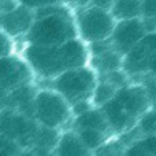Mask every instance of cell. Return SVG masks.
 Here are the masks:
<instances>
[{"instance_id":"5bb4252c","label":"cell","mask_w":156,"mask_h":156,"mask_svg":"<svg viewBox=\"0 0 156 156\" xmlns=\"http://www.w3.org/2000/svg\"><path fill=\"white\" fill-rule=\"evenodd\" d=\"M110 12L115 22L141 19V2L122 0V2L111 3Z\"/></svg>"},{"instance_id":"30bf717a","label":"cell","mask_w":156,"mask_h":156,"mask_svg":"<svg viewBox=\"0 0 156 156\" xmlns=\"http://www.w3.org/2000/svg\"><path fill=\"white\" fill-rule=\"evenodd\" d=\"M2 130L12 138H34L38 129L22 116L5 115L2 119Z\"/></svg>"},{"instance_id":"44dd1931","label":"cell","mask_w":156,"mask_h":156,"mask_svg":"<svg viewBox=\"0 0 156 156\" xmlns=\"http://www.w3.org/2000/svg\"><path fill=\"white\" fill-rule=\"evenodd\" d=\"M8 51V41L4 36H0V56L5 55Z\"/></svg>"},{"instance_id":"277c9868","label":"cell","mask_w":156,"mask_h":156,"mask_svg":"<svg viewBox=\"0 0 156 156\" xmlns=\"http://www.w3.org/2000/svg\"><path fill=\"white\" fill-rule=\"evenodd\" d=\"M97 73L90 66L73 69L51 80L52 90L63 97L70 107L81 101H90L97 85Z\"/></svg>"},{"instance_id":"8992f818","label":"cell","mask_w":156,"mask_h":156,"mask_svg":"<svg viewBox=\"0 0 156 156\" xmlns=\"http://www.w3.org/2000/svg\"><path fill=\"white\" fill-rule=\"evenodd\" d=\"M147 36L143 19L116 22L110 37L111 47L121 56H126L141 40Z\"/></svg>"},{"instance_id":"ac0fdd59","label":"cell","mask_w":156,"mask_h":156,"mask_svg":"<svg viewBox=\"0 0 156 156\" xmlns=\"http://www.w3.org/2000/svg\"><path fill=\"white\" fill-rule=\"evenodd\" d=\"M93 156H125V148L121 141H107L94 151Z\"/></svg>"},{"instance_id":"7c38bea8","label":"cell","mask_w":156,"mask_h":156,"mask_svg":"<svg viewBox=\"0 0 156 156\" xmlns=\"http://www.w3.org/2000/svg\"><path fill=\"white\" fill-rule=\"evenodd\" d=\"M74 130L73 132H78V130H99V132L110 133V127L105 121L103 112L100 108H90L89 111L81 114L74 118L73 121Z\"/></svg>"},{"instance_id":"52a82bcc","label":"cell","mask_w":156,"mask_h":156,"mask_svg":"<svg viewBox=\"0 0 156 156\" xmlns=\"http://www.w3.org/2000/svg\"><path fill=\"white\" fill-rule=\"evenodd\" d=\"M114 100L134 122L140 119V116L147 112L148 107L151 105V101L143 85L125 86L122 89H118Z\"/></svg>"},{"instance_id":"ffe728a7","label":"cell","mask_w":156,"mask_h":156,"mask_svg":"<svg viewBox=\"0 0 156 156\" xmlns=\"http://www.w3.org/2000/svg\"><path fill=\"white\" fill-rule=\"evenodd\" d=\"M141 16H144L145 19L156 18V0L141 3Z\"/></svg>"},{"instance_id":"9c48e42d","label":"cell","mask_w":156,"mask_h":156,"mask_svg":"<svg viewBox=\"0 0 156 156\" xmlns=\"http://www.w3.org/2000/svg\"><path fill=\"white\" fill-rule=\"evenodd\" d=\"M33 12L29 7H19L14 8L12 11L7 12L3 16V26L11 34H19V33L29 32L33 23Z\"/></svg>"},{"instance_id":"603a6c76","label":"cell","mask_w":156,"mask_h":156,"mask_svg":"<svg viewBox=\"0 0 156 156\" xmlns=\"http://www.w3.org/2000/svg\"><path fill=\"white\" fill-rule=\"evenodd\" d=\"M0 156H7V154L5 152H0Z\"/></svg>"},{"instance_id":"d4e9b609","label":"cell","mask_w":156,"mask_h":156,"mask_svg":"<svg viewBox=\"0 0 156 156\" xmlns=\"http://www.w3.org/2000/svg\"><path fill=\"white\" fill-rule=\"evenodd\" d=\"M49 156H52V155H49Z\"/></svg>"},{"instance_id":"5b68a950","label":"cell","mask_w":156,"mask_h":156,"mask_svg":"<svg viewBox=\"0 0 156 156\" xmlns=\"http://www.w3.org/2000/svg\"><path fill=\"white\" fill-rule=\"evenodd\" d=\"M36 119L45 129L58 130L69 123L73 114L71 107L65 99L52 89H44L36 94L33 100Z\"/></svg>"},{"instance_id":"9a60e30c","label":"cell","mask_w":156,"mask_h":156,"mask_svg":"<svg viewBox=\"0 0 156 156\" xmlns=\"http://www.w3.org/2000/svg\"><path fill=\"white\" fill-rule=\"evenodd\" d=\"M74 133L77 134L81 144L90 152L99 149L108 141V133L99 132V130H78Z\"/></svg>"},{"instance_id":"4fadbf2b","label":"cell","mask_w":156,"mask_h":156,"mask_svg":"<svg viewBox=\"0 0 156 156\" xmlns=\"http://www.w3.org/2000/svg\"><path fill=\"white\" fill-rule=\"evenodd\" d=\"M122 63H123V56L115 52L112 48L108 49V51L103 52L101 55H97V56L89 58V63L92 69L96 71H101V73L107 74L111 71H116L121 69Z\"/></svg>"},{"instance_id":"cb8c5ba5","label":"cell","mask_w":156,"mask_h":156,"mask_svg":"<svg viewBox=\"0 0 156 156\" xmlns=\"http://www.w3.org/2000/svg\"><path fill=\"white\" fill-rule=\"evenodd\" d=\"M22 156H36V155H30V154H29V155H22Z\"/></svg>"},{"instance_id":"7a4b0ae2","label":"cell","mask_w":156,"mask_h":156,"mask_svg":"<svg viewBox=\"0 0 156 156\" xmlns=\"http://www.w3.org/2000/svg\"><path fill=\"white\" fill-rule=\"evenodd\" d=\"M77 37L73 11L63 4L44 3L36 10V18L29 29L30 45L56 47Z\"/></svg>"},{"instance_id":"7402d4cb","label":"cell","mask_w":156,"mask_h":156,"mask_svg":"<svg viewBox=\"0 0 156 156\" xmlns=\"http://www.w3.org/2000/svg\"><path fill=\"white\" fill-rule=\"evenodd\" d=\"M151 110L154 111V112H156V100H155V101L151 104Z\"/></svg>"},{"instance_id":"e0dca14e","label":"cell","mask_w":156,"mask_h":156,"mask_svg":"<svg viewBox=\"0 0 156 156\" xmlns=\"http://www.w3.org/2000/svg\"><path fill=\"white\" fill-rule=\"evenodd\" d=\"M137 129L144 136L156 134V112H154L152 110L144 112L138 119Z\"/></svg>"},{"instance_id":"ba28073f","label":"cell","mask_w":156,"mask_h":156,"mask_svg":"<svg viewBox=\"0 0 156 156\" xmlns=\"http://www.w3.org/2000/svg\"><path fill=\"white\" fill-rule=\"evenodd\" d=\"M29 76V70L25 65L19 63L12 58L0 59V86L12 88L18 85Z\"/></svg>"},{"instance_id":"8fae6325","label":"cell","mask_w":156,"mask_h":156,"mask_svg":"<svg viewBox=\"0 0 156 156\" xmlns=\"http://www.w3.org/2000/svg\"><path fill=\"white\" fill-rule=\"evenodd\" d=\"M52 156H93V152L88 151L78 140L74 132L60 133V137L55 147Z\"/></svg>"},{"instance_id":"3957f363","label":"cell","mask_w":156,"mask_h":156,"mask_svg":"<svg viewBox=\"0 0 156 156\" xmlns=\"http://www.w3.org/2000/svg\"><path fill=\"white\" fill-rule=\"evenodd\" d=\"M110 7L111 3H89L73 11L78 40L85 45L110 40L116 23Z\"/></svg>"},{"instance_id":"d6986e66","label":"cell","mask_w":156,"mask_h":156,"mask_svg":"<svg viewBox=\"0 0 156 156\" xmlns=\"http://www.w3.org/2000/svg\"><path fill=\"white\" fill-rule=\"evenodd\" d=\"M125 156H152L151 152L143 145L141 140H136L134 143H132L130 145L126 147L125 149Z\"/></svg>"},{"instance_id":"6da1fadb","label":"cell","mask_w":156,"mask_h":156,"mask_svg":"<svg viewBox=\"0 0 156 156\" xmlns=\"http://www.w3.org/2000/svg\"><path fill=\"white\" fill-rule=\"evenodd\" d=\"M26 58L33 70L49 81L69 70L88 66L89 63L88 48L78 38L56 47L29 45Z\"/></svg>"},{"instance_id":"2e32d148","label":"cell","mask_w":156,"mask_h":156,"mask_svg":"<svg viewBox=\"0 0 156 156\" xmlns=\"http://www.w3.org/2000/svg\"><path fill=\"white\" fill-rule=\"evenodd\" d=\"M116 90L118 89L115 86H112L111 83H108L107 81H97V85L93 90V94H92V105L94 108H100L108 103L110 100L114 99Z\"/></svg>"}]
</instances>
